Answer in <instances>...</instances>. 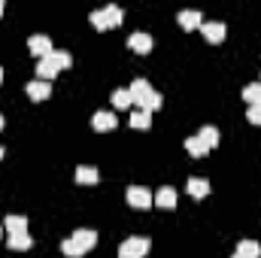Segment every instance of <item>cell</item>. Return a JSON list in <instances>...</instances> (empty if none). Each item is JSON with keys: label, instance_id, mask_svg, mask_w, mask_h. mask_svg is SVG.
<instances>
[{"label": "cell", "instance_id": "cell-3", "mask_svg": "<svg viewBox=\"0 0 261 258\" xmlns=\"http://www.w3.org/2000/svg\"><path fill=\"white\" fill-rule=\"evenodd\" d=\"M149 252V240L146 237H128L119 246V258H143Z\"/></svg>", "mask_w": 261, "mask_h": 258}, {"label": "cell", "instance_id": "cell-7", "mask_svg": "<svg viewBox=\"0 0 261 258\" xmlns=\"http://www.w3.org/2000/svg\"><path fill=\"white\" fill-rule=\"evenodd\" d=\"M176 21L182 24V31H195V28L203 24V15H200L197 9H186V12H179V15H176Z\"/></svg>", "mask_w": 261, "mask_h": 258}, {"label": "cell", "instance_id": "cell-5", "mask_svg": "<svg viewBox=\"0 0 261 258\" xmlns=\"http://www.w3.org/2000/svg\"><path fill=\"white\" fill-rule=\"evenodd\" d=\"M28 49H31V55H37V58L43 61V58L52 55V40H49L46 34H34V37L28 40Z\"/></svg>", "mask_w": 261, "mask_h": 258}, {"label": "cell", "instance_id": "cell-22", "mask_svg": "<svg viewBox=\"0 0 261 258\" xmlns=\"http://www.w3.org/2000/svg\"><path fill=\"white\" fill-rule=\"evenodd\" d=\"M243 97L249 100V107L261 104V82H252V85H246V88H243Z\"/></svg>", "mask_w": 261, "mask_h": 258}, {"label": "cell", "instance_id": "cell-19", "mask_svg": "<svg viewBox=\"0 0 261 258\" xmlns=\"http://www.w3.org/2000/svg\"><path fill=\"white\" fill-rule=\"evenodd\" d=\"M186 149H189V155H192V158H203V155L210 152V149H206L197 137H189V140H186Z\"/></svg>", "mask_w": 261, "mask_h": 258}, {"label": "cell", "instance_id": "cell-20", "mask_svg": "<svg viewBox=\"0 0 261 258\" xmlns=\"http://www.w3.org/2000/svg\"><path fill=\"white\" fill-rule=\"evenodd\" d=\"M197 140L206 146V149H213L216 143H219V131L216 128H200V134H197Z\"/></svg>", "mask_w": 261, "mask_h": 258}, {"label": "cell", "instance_id": "cell-23", "mask_svg": "<svg viewBox=\"0 0 261 258\" xmlns=\"http://www.w3.org/2000/svg\"><path fill=\"white\" fill-rule=\"evenodd\" d=\"M113 104H116L119 110H125V107H130V104H134V97H130L128 88H119V91H113Z\"/></svg>", "mask_w": 261, "mask_h": 258}, {"label": "cell", "instance_id": "cell-4", "mask_svg": "<svg viewBox=\"0 0 261 258\" xmlns=\"http://www.w3.org/2000/svg\"><path fill=\"white\" fill-rule=\"evenodd\" d=\"M130 207H137V210H149L152 203H155V194L149 192V189H143V186H130L128 192H125Z\"/></svg>", "mask_w": 261, "mask_h": 258}, {"label": "cell", "instance_id": "cell-21", "mask_svg": "<svg viewBox=\"0 0 261 258\" xmlns=\"http://www.w3.org/2000/svg\"><path fill=\"white\" fill-rule=\"evenodd\" d=\"M9 249H15V252L31 249V237H28V234H12V237H9Z\"/></svg>", "mask_w": 261, "mask_h": 258}, {"label": "cell", "instance_id": "cell-17", "mask_svg": "<svg viewBox=\"0 0 261 258\" xmlns=\"http://www.w3.org/2000/svg\"><path fill=\"white\" fill-rule=\"evenodd\" d=\"M189 194L197 197V200H200V197H206V194H210V183H206V179H200V176H192V179H189Z\"/></svg>", "mask_w": 261, "mask_h": 258}, {"label": "cell", "instance_id": "cell-25", "mask_svg": "<svg viewBox=\"0 0 261 258\" xmlns=\"http://www.w3.org/2000/svg\"><path fill=\"white\" fill-rule=\"evenodd\" d=\"M246 119H249L252 125H261V104H255V107H249V113H246Z\"/></svg>", "mask_w": 261, "mask_h": 258}, {"label": "cell", "instance_id": "cell-27", "mask_svg": "<svg viewBox=\"0 0 261 258\" xmlns=\"http://www.w3.org/2000/svg\"><path fill=\"white\" fill-rule=\"evenodd\" d=\"M0 82H3V70H0Z\"/></svg>", "mask_w": 261, "mask_h": 258}, {"label": "cell", "instance_id": "cell-1", "mask_svg": "<svg viewBox=\"0 0 261 258\" xmlns=\"http://www.w3.org/2000/svg\"><path fill=\"white\" fill-rule=\"evenodd\" d=\"M70 64H73V58H70L67 52H58V49H52V55L40 61L37 73H40V79H43V82H49V79H55V76H58L61 70H67Z\"/></svg>", "mask_w": 261, "mask_h": 258}, {"label": "cell", "instance_id": "cell-15", "mask_svg": "<svg viewBox=\"0 0 261 258\" xmlns=\"http://www.w3.org/2000/svg\"><path fill=\"white\" fill-rule=\"evenodd\" d=\"M155 203H158V207H164V210H173V207H176V192H173L170 186H164L161 192L155 194Z\"/></svg>", "mask_w": 261, "mask_h": 258}, {"label": "cell", "instance_id": "cell-6", "mask_svg": "<svg viewBox=\"0 0 261 258\" xmlns=\"http://www.w3.org/2000/svg\"><path fill=\"white\" fill-rule=\"evenodd\" d=\"M49 94H52V85H49V82H43V79L28 82V97H31V100H46Z\"/></svg>", "mask_w": 261, "mask_h": 258}, {"label": "cell", "instance_id": "cell-2", "mask_svg": "<svg viewBox=\"0 0 261 258\" xmlns=\"http://www.w3.org/2000/svg\"><path fill=\"white\" fill-rule=\"evenodd\" d=\"M91 24L97 31H113L122 24V9L119 6H107V9H94L91 12Z\"/></svg>", "mask_w": 261, "mask_h": 258}, {"label": "cell", "instance_id": "cell-14", "mask_svg": "<svg viewBox=\"0 0 261 258\" xmlns=\"http://www.w3.org/2000/svg\"><path fill=\"white\" fill-rule=\"evenodd\" d=\"M6 231L12 234H28V219L24 216H6Z\"/></svg>", "mask_w": 261, "mask_h": 258}, {"label": "cell", "instance_id": "cell-8", "mask_svg": "<svg viewBox=\"0 0 261 258\" xmlns=\"http://www.w3.org/2000/svg\"><path fill=\"white\" fill-rule=\"evenodd\" d=\"M128 49H134L137 55H146L152 49V37L149 34H130L128 37Z\"/></svg>", "mask_w": 261, "mask_h": 258}, {"label": "cell", "instance_id": "cell-16", "mask_svg": "<svg viewBox=\"0 0 261 258\" xmlns=\"http://www.w3.org/2000/svg\"><path fill=\"white\" fill-rule=\"evenodd\" d=\"M128 91H130V97H134V104H140V100H143V97H146V94L152 91V85H149L146 79H134Z\"/></svg>", "mask_w": 261, "mask_h": 258}, {"label": "cell", "instance_id": "cell-18", "mask_svg": "<svg viewBox=\"0 0 261 258\" xmlns=\"http://www.w3.org/2000/svg\"><path fill=\"white\" fill-rule=\"evenodd\" d=\"M158 107H161V94H158V91H149V94L140 100V110H143V113H155Z\"/></svg>", "mask_w": 261, "mask_h": 258}, {"label": "cell", "instance_id": "cell-12", "mask_svg": "<svg viewBox=\"0 0 261 258\" xmlns=\"http://www.w3.org/2000/svg\"><path fill=\"white\" fill-rule=\"evenodd\" d=\"M91 125H94V131H113L119 122H116V116L113 113H94V119H91Z\"/></svg>", "mask_w": 261, "mask_h": 258}, {"label": "cell", "instance_id": "cell-10", "mask_svg": "<svg viewBox=\"0 0 261 258\" xmlns=\"http://www.w3.org/2000/svg\"><path fill=\"white\" fill-rule=\"evenodd\" d=\"M234 258H261V246L255 243V240H240Z\"/></svg>", "mask_w": 261, "mask_h": 258}, {"label": "cell", "instance_id": "cell-30", "mask_svg": "<svg viewBox=\"0 0 261 258\" xmlns=\"http://www.w3.org/2000/svg\"><path fill=\"white\" fill-rule=\"evenodd\" d=\"M0 237H3V228H0Z\"/></svg>", "mask_w": 261, "mask_h": 258}, {"label": "cell", "instance_id": "cell-29", "mask_svg": "<svg viewBox=\"0 0 261 258\" xmlns=\"http://www.w3.org/2000/svg\"><path fill=\"white\" fill-rule=\"evenodd\" d=\"M0 12H3V3H0Z\"/></svg>", "mask_w": 261, "mask_h": 258}, {"label": "cell", "instance_id": "cell-9", "mask_svg": "<svg viewBox=\"0 0 261 258\" xmlns=\"http://www.w3.org/2000/svg\"><path fill=\"white\" fill-rule=\"evenodd\" d=\"M200 31H203V37L210 43H222V37H225V24L222 21H206V24H200Z\"/></svg>", "mask_w": 261, "mask_h": 258}, {"label": "cell", "instance_id": "cell-28", "mask_svg": "<svg viewBox=\"0 0 261 258\" xmlns=\"http://www.w3.org/2000/svg\"><path fill=\"white\" fill-rule=\"evenodd\" d=\"M0 128H3V116H0Z\"/></svg>", "mask_w": 261, "mask_h": 258}, {"label": "cell", "instance_id": "cell-24", "mask_svg": "<svg viewBox=\"0 0 261 258\" xmlns=\"http://www.w3.org/2000/svg\"><path fill=\"white\" fill-rule=\"evenodd\" d=\"M130 128H137V131H146L149 128V113H130Z\"/></svg>", "mask_w": 261, "mask_h": 258}, {"label": "cell", "instance_id": "cell-26", "mask_svg": "<svg viewBox=\"0 0 261 258\" xmlns=\"http://www.w3.org/2000/svg\"><path fill=\"white\" fill-rule=\"evenodd\" d=\"M0 158H3V146H0Z\"/></svg>", "mask_w": 261, "mask_h": 258}, {"label": "cell", "instance_id": "cell-13", "mask_svg": "<svg viewBox=\"0 0 261 258\" xmlns=\"http://www.w3.org/2000/svg\"><path fill=\"white\" fill-rule=\"evenodd\" d=\"M76 183H79V186H94V183H97V170L88 167V164L76 167Z\"/></svg>", "mask_w": 261, "mask_h": 258}, {"label": "cell", "instance_id": "cell-11", "mask_svg": "<svg viewBox=\"0 0 261 258\" xmlns=\"http://www.w3.org/2000/svg\"><path fill=\"white\" fill-rule=\"evenodd\" d=\"M70 240H76V243H79V246H82V249L88 252V249H91V246L97 243V234H94L91 228H79V231H76V234H73Z\"/></svg>", "mask_w": 261, "mask_h": 258}]
</instances>
